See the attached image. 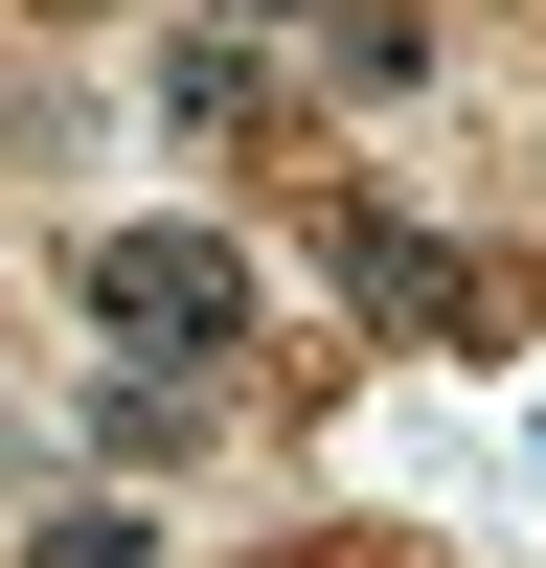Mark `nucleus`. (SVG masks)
<instances>
[{
  "mask_svg": "<svg viewBox=\"0 0 546 568\" xmlns=\"http://www.w3.org/2000/svg\"><path fill=\"white\" fill-rule=\"evenodd\" d=\"M23 568H160V524H136V500H46Z\"/></svg>",
  "mask_w": 546,
  "mask_h": 568,
  "instance_id": "nucleus-4",
  "label": "nucleus"
},
{
  "mask_svg": "<svg viewBox=\"0 0 546 568\" xmlns=\"http://www.w3.org/2000/svg\"><path fill=\"white\" fill-rule=\"evenodd\" d=\"M160 91H182V136H251V114H273V69H251V45H182Z\"/></svg>",
  "mask_w": 546,
  "mask_h": 568,
  "instance_id": "nucleus-5",
  "label": "nucleus"
},
{
  "mask_svg": "<svg viewBox=\"0 0 546 568\" xmlns=\"http://www.w3.org/2000/svg\"><path fill=\"white\" fill-rule=\"evenodd\" d=\"M318 45H342V91H410L433 69V0H318Z\"/></svg>",
  "mask_w": 546,
  "mask_h": 568,
  "instance_id": "nucleus-3",
  "label": "nucleus"
},
{
  "mask_svg": "<svg viewBox=\"0 0 546 568\" xmlns=\"http://www.w3.org/2000/svg\"><path fill=\"white\" fill-rule=\"evenodd\" d=\"M69 318L136 342V364H182V387H228V364L273 342V273L228 251V227H91V251H69Z\"/></svg>",
  "mask_w": 546,
  "mask_h": 568,
  "instance_id": "nucleus-1",
  "label": "nucleus"
},
{
  "mask_svg": "<svg viewBox=\"0 0 546 568\" xmlns=\"http://www.w3.org/2000/svg\"><path fill=\"white\" fill-rule=\"evenodd\" d=\"M296 227H318V273L364 296V342H501V273L455 251V227H410L387 182H296Z\"/></svg>",
  "mask_w": 546,
  "mask_h": 568,
  "instance_id": "nucleus-2",
  "label": "nucleus"
},
{
  "mask_svg": "<svg viewBox=\"0 0 546 568\" xmlns=\"http://www.w3.org/2000/svg\"><path fill=\"white\" fill-rule=\"evenodd\" d=\"M205 23H228V45H251V23H318V0H205Z\"/></svg>",
  "mask_w": 546,
  "mask_h": 568,
  "instance_id": "nucleus-6",
  "label": "nucleus"
}]
</instances>
